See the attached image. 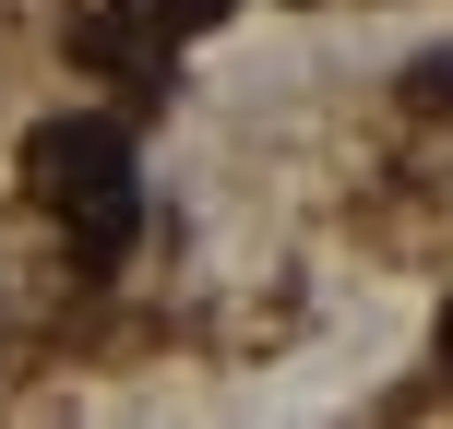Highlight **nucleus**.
Instances as JSON below:
<instances>
[{"label": "nucleus", "instance_id": "f257e3e1", "mask_svg": "<svg viewBox=\"0 0 453 429\" xmlns=\"http://www.w3.org/2000/svg\"><path fill=\"white\" fill-rule=\"evenodd\" d=\"M24 180L72 226L84 263H119V250H132L143 180H132V132H119V119H36V132H24Z\"/></svg>", "mask_w": 453, "mask_h": 429}, {"label": "nucleus", "instance_id": "f03ea898", "mask_svg": "<svg viewBox=\"0 0 453 429\" xmlns=\"http://www.w3.org/2000/svg\"><path fill=\"white\" fill-rule=\"evenodd\" d=\"M406 108H453V48H430V60H406Z\"/></svg>", "mask_w": 453, "mask_h": 429}, {"label": "nucleus", "instance_id": "7ed1b4c3", "mask_svg": "<svg viewBox=\"0 0 453 429\" xmlns=\"http://www.w3.org/2000/svg\"><path fill=\"white\" fill-rule=\"evenodd\" d=\"M441 370H453V310H441Z\"/></svg>", "mask_w": 453, "mask_h": 429}]
</instances>
